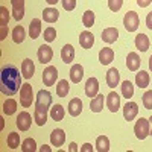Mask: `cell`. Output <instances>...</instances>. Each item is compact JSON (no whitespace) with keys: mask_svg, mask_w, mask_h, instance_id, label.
<instances>
[{"mask_svg":"<svg viewBox=\"0 0 152 152\" xmlns=\"http://www.w3.org/2000/svg\"><path fill=\"white\" fill-rule=\"evenodd\" d=\"M21 76L14 64H6L0 72V91L5 96H14L21 88Z\"/></svg>","mask_w":152,"mask_h":152,"instance_id":"6da1fadb","label":"cell"},{"mask_svg":"<svg viewBox=\"0 0 152 152\" xmlns=\"http://www.w3.org/2000/svg\"><path fill=\"white\" fill-rule=\"evenodd\" d=\"M149 131H151V123H149L148 119L140 117L135 122L134 132H135V137L138 138V140H145V138L149 135Z\"/></svg>","mask_w":152,"mask_h":152,"instance_id":"7a4b0ae2","label":"cell"},{"mask_svg":"<svg viewBox=\"0 0 152 152\" xmlns=\"http://www.w3.org/2000/svg\"><path fill=\"white\" fill-rule=\"evenodd\" d=\"M138 24H140V18L138 14L134 11H128L123 17V26L128 32H135L138 29Z\"/></svg>","mask_w":152,"mask_h":152,"instance_id":"3957f363","label":"cell"},{"mask_svg":"<svg viewBox=\"0 0 152 152\" xmlns=\"http://www.w3.org/2000/svg\"><path fill=\"white\" fill-rule=\"evenodd\" d=\"M34 102V91L31 84H23L20 88V104L23 108H29Z\"/></svg>","mask_w":152,"mask_h":152,"instance_id":"277c9868","label":"cell"},{"mask_svg":"<svg viewBox=\"0 0 152 152\" xmlns=\"http://www.w3.org/2000/svg\"><path fill=\"white\" fill-rule=\"evenodd\" d=\"M50 104H52V94L47 90H40L37 93V100H35V108L38 110H49Z\"/></svg>","mask_w":152,"mask_h":152,"instance_id":"5b68a950","label":"cell"},{"mask_svg":"<svg viewBox=\"0 0 152 152\" xmlns=\"http://www.w3.org/2000/svg\"><path fill=\"white\" fill-rule=\"evenodd\" d=\"M37 56H38V61H40L41 64H49V62L52 61V58H53V50L47 44H41L40 47H38Z\"/></svg>","mask_w":152,"mask_h":152,"instance_id":"8992f818","label":"cell"},{"mask_svg":"<svg viewBox=\"0 0 152 152\" xmlns=\"http://www.w3.org/2000/svg\"><path fill=\"white\" fill-rule=\"evenodd\" d=\"M58 79V70L55 66H47L43 72V84L50 87V85H53L55 81Z\"/></svg>","mask_w":152,"mask_h":152,"instance_id":"52a82bcc","label":"cell"},{"mask_svg":"<svg viewBox=\"0 0 152 152\" xmlns=\"http://www.w3.org/2000/svg\"><path fill=\"white\" fill-rule=\"evenodd\" d=\"M15 125L18 126L20 131H28L32 125V117L31 114L26 113V111H21L18 116H17V120H15Z\"/></svg>","mask_w":152,"mask_h":152,"instance_id":"ba28073f","label":"cell"},{"mask_svg":"<svg viewBox=\"0 0 152 152\" xmlns=\"http://www.w3.org/2000/svg\"><path fill=\"white\" fill-rule=\"evenodd\" d=\"M137 114H138V105L135 102H126L125 107H123V117L125 120H134L137 117Z\"/></svg>","mask_w":152,"mask_h":152,"instance_id":"9c48e42d","label":"cell"},{"mask_svg":"<svg viewBox=\"0 0 152 152\" xmlns=\"http://www.w3.org/2000/svg\"><path fill=\"white\" fill-rule=\"evenodd\" d=\"M99 93V81L96 78H88L85 82V94L88 97H96Z\"/></svg>","mask_w":152,"mask_h":152,"instance_id":"30bf717a","label":"cell"},{"mask_svg":"<svg viewBox=\"0 0 152 152\" xmlns=\"http://www.w3.org/2000/svg\"><path fill=\"white\" fill-rule=\"evenodd\" d=\"M12 5V15L17 21H20L24 17V0H11Z\"/></svg>","mask_w":152,"mask_h":152,"instance_id":"8fae6325","label":"cell"},{"mask_svg":"<svg viewBox=\"0 0 152 152\" xmlns=\"http://www.w3.org/2000/svg\"><path fill=\"white\" fill-rule=\"evenodd\" d=\"M107 107L111 113H117L119 108H120V97L116 91H111L108 96H107Z\"/></svg>","mask_w":152,"mask_h":152,"instance_id":"7c38bea8","label":"cell"},{"mask_svg":"<svg viewBox=\"0 0 152 152\" xmlns=\"http://www.w3.org/2000/svg\"><path fill=\"white\" fill-rule=\"evenodd\" d=\"M119 82H120V73H119V70L114 69V67L110 69L107 72V85L110 88H116L119 85Z\"/></svg>","mask_w":152,"mask_h":152,"instance_id":"4fadbf2b","label":"cell"},{"mask_svg":"<svg viewBox=\"0 0 152 152\" xmlns=\"http://www.w3.org/2000/svg\"><path fill=\"white\" fill-rule=\"evenodd\" d=\"M140 64H142V59L135 52L128 53V56H126V67H128L131 72H137L138 69H140Z\"/></svg>","mask_w":152,"mask_h":152,"instance_id":"5bb4252c","label":"cell"},{"mask_svg":"<svg viewBox=\"0 0 152 152\" xmlns=\"http://www.w3.org/2000/svg\"><path fill=\"white\" fill-rule=\"evenodd\" d=\"M64 142H66V132L62 129H59V128L53 129L52 134H50V143H52V146L59 148V146L64 145Z\"/></svg>","mask_w":152,"mask_h":152,"instance_id":"9a60e30c","label":"cell"},{"mask_svg":"<svg viewBox=\"0 0 152 152\" xmlns=\"http://www.w3.org/2000/svg\"><path fill=\"white\" fill-rule=\"evenodd\" d=\"M21 73H23V78L24 79H31L34 73H35V66H34V62L32 59L26 58V59H23L21 62Z\"/></svg>","mask_w":152,"mask_h":152,"instance_id":"2e32d148","label":"cell"},{"mask_svg":"<svg viewBox=\"0 0 152 152\" xmlns=\"http://www.w3.org/2000/svg\"><path fill=\"white\" fill-rule=\"evenodd\" d=\"M113 59H114V50L111 47L100 49V52H99V61H100V64L108 66Z\"/></svg>","mask_w":152,"mask_h":152,"instance_id":"e0dca14e","label":"cell"},{"mask_svg":"<svg viewBox=\"0 0 152 152\" xmlns=\"http://www.w3.org/2000/svg\"><path fill=\"white\" fill-rule=\"evenodd\" d=\"M81 113H82V100L79 97L72 99L70 104H69V114L73 117H78Z\"/></svg>","mask_w":152,"mask_h":152,"instance_id":"ac0fdd59","label":"cell"},{"mask_svg":"<svg viewBox=\"0 0 152 152\" xmlns=\"http://www.w3.org/2000/svg\"><path fill=\"white\" fill-rule=\"evenodd\" d=\"M84 78V67L81 64H73L70 69V79L75 84H79L81 79Z\"/></svg>","mask_w":152,"mask_h":152,"instance_id":"d6986e66","label":"cell"},{"mask_svg":"<svg viewBox=\"0 0 152 152\" xmlns=\"http://www.w3.org/2000/svg\"><path fill=\"white\" fill-rule=\"evenodd\" d=\"M75 58V49L72 44H66L64 47L61 49V59L62 62H66V64H70Z\"/></svg>","mask_w":152,"mask_h":152,"instance_id":"ffe728a7","label":"cell"},{"mask_svg":"<svg viewBox=\"0 0 152 152\" xmlns=\"http://www.w3.org/2000/svg\"><path fill=\"white\" fill-rule=\"evenodd\" d=\"M79 44L84 47V49H91V46L94 44V37L91 32L88 31H84L81 35H79Z\"/></svg>","mask_w":152,"mask_h":152,"instance_id":"44dd1931","label":"cell"},{"mask_svg":"<svg viewBox=\"0 0 152 152\" xmlns=\"http://www.w3.org/2000/svg\"><path fill=\"white\" fill-rule=\"evenodd\" d=\"M117 37H119V31L116 28H107L102 32V41L111 44V43H114L117 40Z\"/></svg>","mask_w":152,"mask_h":152,"instance_id":"7402d4cb","label":"cell"},{"mask_svg":"<svg viewBox=\"0 0 152 152\" xmlns=\"http://www.w3.org/2000/svg\"><path fill=\"white\" fill-rule=\"evenodd\" d=\"M149 44H151V41H149L148 35L138 34V35L135 37V47L140 50V52H146V50L149 49Z\"/></svg>","mask_w":152,"mask_h":152,"instance_id":"603a6c76","label":"cell"},{"mask_svg":"<svg viewBox=\"0 0 152 152\" xmlns=\"http://www.w3.org/2000/svg\"><path fill=\"white\" fill-rule=\"evenodd\" d=\"M149 73L145 72V70H140L138 73H135V85L137 87H140V88H146L149 85Z\"/></svg>","mask_w":152,"mask_h":152,"instance_id":"cb8c5ba5","label":"cell"},{"mask_svg":"<svg viewBox=\"0 0 152 152\" xmlns=\"http://www.w3.org/2000/svg\"><path fill=\"white\" fill-rule=\"evenodd\" d=\"M41 34V20L40 18H34L29 24V35L32 40H37Z\"/></svg>","mask_w":152,"mask_h":152,"instance_id":"d4e9b609","label":"cell"},{"mask_svg":"<svg viewBox=\"0 0 152 152\" xmlns=\"http://www.w3.org/2000/svg\"><path fill=\"white\" fill-rule=\"evenodd\" d=\"M59 17V12L55 9V8H46L43 11V20L47 21V23H55Z\"/></svg>","mask_w":152,"mask_h":152,"instance_id":"484cf974","label":"cell"},{"mask_svg":"<svg viewBox=\"0 0 152 152\" xmlns=\"http://www.w3.org/2000/svg\"><path fill=\"white\" fill-rule=\"evenodd\" d=\"M66 116V111L64 108H62V105H53L52 108H50V117H52L55 122H61L62 119H64Z\"/></svg>","mask_w":152,"mask_h":152,"instance_id":"4316f807","label":"cell"},{"mask_svg":"<svg viewBox=\"0 0 152 152\" xmlns=\"http://www.w3.org/2000/svg\"><path fill=\"white\" fill-rule=\"evenodd\" d=\"M90 110H91L93 113H100V111L104 110V94H97L96 97L91 99Z\"/></svg>","mask_w":152,"mask_h":152,"instance_id":"83f0119b","label":"cell"},{"mask_svg":"<svg viewBox=\"0 0 152 152\" xmlns=\"http://www.w3.org/2000/svg\"><path fill=\"white\" fill-rule=\"evenodd\" d=\"M96 151H99V152H108L110 151V140L107 135H99L96 138Z\"/></svg>","mask_w":152,"mask_h":152,"instance_id":"f1b7e54d","label":"cell"},{"mask_svg":"<svg viewBox=\"0 0 152 152\" xmlns=\"http://www.w3.org/2000/svg\"><path fill=\"white\" fill-rule=\"evenodd\" d=\"M34 120L38 126H43L47 122V111L46 110H38L35 108V114H34Z\"/></svg>","mask_w":152,"mask_h":152,"instance_id":"f546056e","label":"cell"},{"mask_svg":"<svg viewBox=\"0 0 152 152\" xmlns=\"http://www.w3.org/2000/svg\"><path fill=\"white\" fill-rule=\"evenodd\" d=\"M69 91H70L69 82H67L66 79H61V81L58 82V85H56V94H58L59 97H66V96L69 94Z\"/></svg>","mask_w":152,"mask_h":152,"instance_id":"4dcf8cb0","label":"cell"},{"mask_svg":"<svg viewBox=\"0 0 152 152\" xmlns=\"http://www.w3.org/2000/svg\"><path fill=\"white\" fill-rule=\"evenodd\" d=\"M17 110V102L14 99H6L3 102V114H6V116H12V114L15 113Z\"/></svg>","mask_w":152,"mask_h":152,"instance_id":"1f68e13d","label":"cell"},{"mask_svg":"<svg viewBox=\"0 0 152 152\" xmlns=\"http://www.w3.org/2000/svg\"><path fill=\"white\" fill-rule=\"evenodd\" d=\"M24 35H26V32H24V28H23V26H15L14 31H12V40H14V43L20 44V43H23V40H24Z\"/></svg>","mask_w":152,"mask_h":152,"instance_id":"d6a6232c","label":"cell"},{"mask_svg":"<svg viewBox=\"0 0 152 152\" xmlns=\"http://www.w3.org/2000/svg\"><path fill=\"white\" fill-rule=\"evenodd\" d=\"M120 87H122V94H123V97L131 99L132 94H134V85H132V82H129V81H123Z\"/></svg>","mask_w":152,"mask_h":152,"instance_id":"836d02e7","label":"cell"},{"mask_svg":"<svg viewBox=\"0 0 152 152\" xmlns=\"http://www.w3.org/2000/svg\"><path fill=\"white\" fill-rule=\"evenodd\" d=\"M6 143L11 149H17L20 146V134L17 132H9V135L6 137Z\"/></svg>","mask_w":152,"mask_h":152,"instance_id":"e575fe53","label":"cell"},{"mask_svg":"<svg viewBox=\"0 0 152 152\" xmlns=\"http://www.w3.org/2000/svg\"><path fill=\"white\" fill-rule=\"evenodd\" d=\"M82 23L85 28H91L94 24V12L93 11H85L82 15Z\"/></svg>","mask_w":152,"mask_h":152,"instance_id":"d590c367","label":"cell"},{"mask_svg":"<svg viewBox=\"0 0 152 152\" xmlns=\"http://www.w3.org/2000/svg\"><path fill=\"white\" fill-rule=\"evenodd\" d=\"M38 148H37V143H35V140L34 138H26V140L23 142V145H21V151L23 152H35Z\"/></svg>","mask_w":152,"mask_h":152,"instance_id":"8d00e7d4","label":"cell"},{"mask_svg":"<svg viewBox=\"0 0 152 152\" xmlns=\"http://www.w3.org/2000/svg\"><path fill=\"white\" fill-rule=\"evenodd\" d=\"M9 21V11L6 6H0V26H8Z\"/></svg>","mask_w":152,"mask_h":152,"instance_id":"74e56055","label":"cell"},{"mask_svg":"<svg viewBox=\"0 0 152 152\" xmlns=\"http://www.w3.org/2000/svg\"><path fill=\"white\" fill-rule=\"evenodd\" d=\"M142 100H143V105H145L146 110H152V90H148L143 94Z\"/></svg>","mask_w":152,"mask_h":152,"instance_id":"f35d334b","label":"cell"},{"mask_svg":"<svg viewBox=\"0 0 152 152\" xmlns=\"http://www.w3.org/2000/svg\"><path fill=\"white\" fill-rule=\"evenodd\" d=\"M55 38H56V31H55V28H47V29L44 31V40H46L47 43L55 41Z\"/></svg>","mask_w":152,"mask_h":152,"instance_id":"ab89813d","label":"cell"},{"mask_svg":"<svg viewBox=\"0 0 152 152\" xmlns=\"http://www.w3.org/2000/svg\"><path fill=\"white\" fill-rule=\"evenodd\" d=\"M123 5V0H108V8L113 11V12H117Z\"/></svg>","mask_w":152,"mask_h":152,"instance_id":"60d3db41","label":"cell"},{"mask_svg":"<svg viewBox=\"0 0 152 152\" xmlns=\"http://www.w3.org/2000/svg\"><path fill=\"white\" fill-rule=\"evenodd\" d=\"M62 2V8L66 11H73L76 8V0H61Z\"/></svg>","mask_w":152,"mask_h":152,"instance_id":"b9f144b4","label":"cell"},{"mask_svg":"<svg viewBox=\"0 0 152 152\" xmlns=\"http://www.w3.org/2000/svg\"><path fill=\"white\" fill-rule=\"evenodd\" d=\"M8 35V26H0V40H5Z\"/></svg>","mask_w":152,"mask_h":152,"instance_id":"7bdbcfd3","label":"cell"},{"mask_svg":"<svg viewBox=\"0 0 152 152\" xmlns=\"http://www.w3.org/2000/svg\"><path fill=\"white\" fill-rule=\"evenodd\" d=\"M146 26H148V29L152 31V11L148 12V15H146Z\"/></svg>","mask_w":152,"mask_h":152,"instance_id":"ee69618b","label":"cell"},{"mask_svg":"<svg viewBox=\"0 0 152 152\" xmlns=\"http://www.w3.org/2000/svg\"><path fill=\"white\" fill-rule=\"evenodd\" d=\"M151 2H152V0H137V5L140 8H146V6L151 5Z\"/></svg>","mask_w":152,"mask_h":152,"instance_id":"f6af8a7d","label":"cell"},{"mask_svg":"<svg viewBox=\"0 0 152 152\" xmlns=\"http://www.w3.org/2000/svg\"><path fill=\"white\" fill-rule=\"evenodd\" d=\"M93 151V146L90 143H85L82 148H81V152H91Z\"/></svg>","mask_w":152,"mask_h":152,"instance_id":"bcb514c9","label":"cell"},{"mask_svg":"<svg viewBox=\"0 0 152 152\" xmlns=\"http://www.w3.org/2000/svg\"><path fill=\"white\" fill-rule=\"evenodd\" d=\"M69 151H70V152H78V151H79V148H78V145H76V143H70Z\"/></svg>","mask_w":152,"mask_h":152,"instance_id":"7dc6e473","label":"cell"},{"mask_svg":"<svg viewBox=\"0 0 152 152\" xmlns=\"http://www.w3.org/2000/svg\"><path fill=\"white\" fill-rule=\"evenodd\" d=\"M40 151H41V152H50L52 149H50V146H46V145H43V146L40 148Z\"/></svg>","mask_w":152,"mask_h":152,"instance_id":"c3c4849f","label":"cell"},{"mask_svg":"<svg viewBox=\"0 0 152 152\" xmlns=\"http://www.w3.org/2000/svg\"><path fill=\"white\" fill-rule=\"evenodd\" d=\"M46 2H47L49 5H56V3L59 2V0H46Z\"/></svg>","mask_w":152,"mask_h":152,"instance_id":"681fc988","label":"cell"},{"mask_svg":"<svg viewBox=\"0 0 152 152\" xmlns=\"http://www.w3.org/2000/svg\"><path fill=\"white\" fill-rule=\"evenodd\" d=\"M149 123H151V131H149V135H152V116L149 117Z\"/></svg>","mask_w":152,"mask_h":152,"instance_id":"f907efd6","label":"cell"},{"mask_svg":"<svg viewBox=\"0 0 152 152\" xmlns=\"http://www.w3.org/2000/svg\"><path fill=\"white\" fill-rule=\"evenodd\" d=\"M149 69H151V70H152V55H151V56H149Z\"/></svg>","mask_w":152,"mask_h":152,"instance_id":"816d5d0a","label":"cell"}]
</instances>
